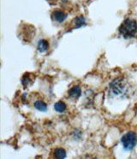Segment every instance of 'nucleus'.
<instances>
[{"label": "nucleus", "instance_id": "9d476101", "mask_svg": "<svg viewBox=\"0 0 137 159\" xmlns=\"http://www.w3.org/2000/svg\"><path fill=\"white\" fill-rule=\"evenodd\" d=\"M85 24V18L83 16H78L74 20V26L75 28H80L82 25Z\"/></svg>", "mask_w": 137, "mask_h": 159}, {"label": "nucleus", "instance_id": "20e7f679", "mask_svg": "<svg viewBox=\"0 0 137 159\" xmlns=\"http://www.w3.org/2000/svg\"><path fill=\"white\" fill-rule=\"evenodd\" d=\"M52 17L54 18L55 20L58 21V22H63L66 19V17H67V15L65 14L64 11H56L53 12Z\"/></svg>", "mask_w": 137, "mask_h": 159}, {"label": "nucleus", "instance_id": "39448f33", "mask_svg": "<svg viewBox=\"0 0 137 159\" xmlns=\"http://www.w3.org/2000/svg\"><path fill=\"white\" fill-rule=\"evenodd\" d=\"M82 94V91H81V88L79 87H72L70 90L68 91V95L69 97L73 98H78Z\"/></svg>", "mask_w": 137, "mask_h": 159}, {"label": "nucleus", "instance_id": "f03ea898", "mask_svg": "<svg viewBox=\"0 0 137 159\" xmlns=\"http://www.w3.org/2000/svg\"><path fill=\"white\" fill-rule=\"evenodd\" d=\"M128 85L123 79H116L110 85V89L115 96H123L128 93Z\"/></svg>", "mask_w": 137, "mask_h": 159}, {"label": "nucleus", "instance_id": "6e6552de", "mask_svg": "<svg viewBox=\"0 0 137 159\" xmlns=\"http://www.w3.org/2000/svg\"><path fill=\"white\" fill-rule=\"evenodd\" d=\"M34 107L36 108L37 110H39L40 111H45L47 110V106L46 104H45L43 101H37L34 103Z\"/></svg>", "mask_w": 137, "mask_h": 159}, {"label": "nucleus", "instance_id": "423d86ee", "mask_svg": "<svg viewBox=\"0 0 137 159\" xmlns=\"http://www.w3.org/2000/svg\"><path fill=\"white\" fill-rule=\"evenodd\" d=\"M48 47H49V44L46 40L45 39H41L38 43V50L40 52H44L47 51Z\"/></svg>", "mask_w": 137, "mask_h": 159}, {"label": "nucleus", "instance_id": "1a4fd4ad", "mask_svg": "<svg viewBox=\"0 0 137 159\" xmlns=\"http://www.w3.org/2000/svg\"><path fill=\"white\" fill-rule=\"evenodd\" d=\"M54 109L58 112H64L66 110V104L64 102L59 101V102H58V103H56L54 104Z\"/></svg>", "mask_w": 137, "mask_h": 159}, {"label": "nucleus", "instance_id": "7ed1b4c3", "mask_svg": "<svg viewBox=\"0 0 137 159\" xmlns=\"http://www.w3.org/2000/svg\"><path fill=\"white\" fill-rule=\"evenodd\" d=\"M122 144L127 151H131L137 144V135L133 132H129L122 138Z\"/></svg>", "mask_w": 137, "mask_h": 159}, {"label": "nucleus", "instance_id": "f257e3e1", "mask_svg": "<svg viewBox=\"0 0 137 159\" xmlns=\"http://www.w3.org/2000/svg\"><path fill=\"white\" fill-rule=\"evenodd\" d=\"M119 32L123 38H133L137 33V22L130 19H127L120 26Z\"/></svg>", "mask_w": 137, "mask_h": 159}, {"label": "nucleus", "instance_id": "0eeeda50", "mask_svg": "<svg viewBox=\"0 0 137 159\" xmlns=\"http://www.w3.org/2000/svg\"><path fill=\"white\" fill-rule=\"evenodd\" d=\"M54 157L56 158H64L65 157H66V152L64 149L62 148H58L55 150L54 152Z\"/></svg>", "mask_w": 137, "mask_h": 159}]
</instances>
